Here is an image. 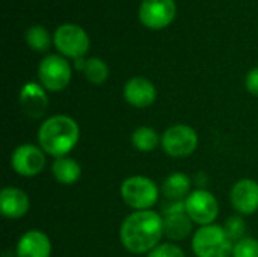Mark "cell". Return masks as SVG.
I'll list each match as a JSON object with an SVG mask.
<instances>
[{
    "mask_svg": "<svg viewBox=\"0 0 258 257\" xmlns=\"http://www.w3.org/2000/svg\"><path fill=\"white\" fill-rule=\"evenodd\" d=\"M234 211L240 215H252L258 211V183L252 179L237 180L230 192Z\"/></svg>",
    "mask_w": 258,
    "mask_h": 257,
    "instance_id": "obj_11",
    "label": "cell"
},
{
    "mask_svg": "<svg viewBox=\"0 0 258 257\" xmlns=\"http://www.w3.org/2000/svg\"><path fill=\"white\" fill-rule=\"evenodd\" d=\"M38 77L45 89L62 91L71 80V65L59 55H48L38 67Z\"/></svg>",
    "mask_w": 258,
    "mask_h": 257,
    "instance_id": "obj_7",
    "label": "cell"
},
{
    "mask_svg": "<svg viewBox=\"0 0 258 257\" xmlns=\"http://www.w3.org/2000/svg\"><path fill=\"white\" fill-rule=\"evenodd\" d=\"M80 139L77 121L68 115H51L39 126L38 145L45 155L56 158L68 156Z\"/></svg>",
    "mask_w": 258,
    "mask_h": 257,
    "instance_id": "obj_2",
    "label": "cell"
},
{
    "mask_svg": "<svg viewBox=\"0 0 258 257\" xmlns=\"http://www.w3.org/2000/svg\"><path fill=\"white\" fill-rule=\"evenodd\" d=\"M192 229H194V221L189 218V215L186 212L163 217L165 236L171 241L186 239L192 233Z\"/></svg>",
    "mask_w": 258,
    "mask_h": 257,
    "instance_id": "obj_18",
    "label": "cell"
},
{
    "mask_svg": "<svg viewBox=\"0 0 258 257\" xmlns=\"http://www.w3.org/2000/svg\"><path fill=\"white\" fill-rule=\"evenodd\" d=\"M175 15L174 0H144L139 8L141 21L151 29L166 27Z\"/></svg>",
    "mask_w": 258,
    "mask_h": 257,
    "instance_id": "obj_10",
    "label": "cell"
},
{
    "mask_svg": "<svg viewBox=\"0 0 258 257\" xmlns=\"http://www.w3.org/2000/svg\"><path fill=\"white\" fill-rule=\"evenodd\" d=\"M192 180L184 173H172L162 183L163 195L171 201H184L192 192Z\"/></svg>",
    "mask_w": 258,
    "mask_h": 257,
    "instance_id": "obj_17",
    "label": "cell"
},
{
    "mask_svg": "<svg viewBox=\"0 0 258 257\" xmlns=\"http://www.w3.org/2000/svg\"><path fill=\"white\" fill-rule=\"evenodd\" d=\"M163 217L156 211H133L121 224L119 239L124 248L133 254H144L154 250L162 238Z\"/></svg>",
    "mask_w": 258,
    "mask_h": 257,
    "instance_id": "obj_1",
    "label": "cell"
},
{
    "mask_svg": "<svg viewBox=\"0 0 258 257\" xmlns=\"http://www.w3.org/2000/svg\"><path fill=\"white\" fill-rule=\"evenodd\" d=\"M160 141H162V136L157 133L156 129L150 126H141L132 133V144L141 153H150L156 150Z\"/></svg>",
    "mask_w": 258,
    "mask_h": 257,
    "instance_id": "obj_19",
    "label": "cell"
},
{
    "mask_svg": "<svg viewBox=\"0 0 258 257\" xmlns=\"http://www.w3.org/2000/svg\"><path fill=\"white\" fill-rule=\"evenodd\" d=\"M20 106L29 118H41L48 108V97L45 94V88L35 82L23 85L20 91Z\"/></svg>",
    "mask_w": 258,
    "mask_h": 257,
    "instance_id": "obj_12",
    "label": "cell"
},
{
    "mask_svg": "<svg viewBox=\"0 0 258 257\" xmlns=\"http://www.w3.org/2000/svg\"><path fill=\"white\" fill-rule=\"evenodd\" d=\"M156 97V86L145 77H132L124 85V98L133 108H148L154 103Z\"/></svg>",
    "mask_w": 258,
    "mask_h": 257,
    "instance_id": "obj_14",
    "label": "cell"
},
{
    "mask_svg": "<svg viewBox=\"0 0 258 257\" xmlns=\"http://www.w3.org/2000/svg\"><path fill=\"white\" fill-rule=\"evenodd\" d=\"M222 227L233 242H237V241L246 238L245 236L246 235V223L242 218V215H234V217L227 218V221Z\"/></svg>",
    "mask_w": 258,
    "mask_h": 257,
    "instance_id": "obj_22",
    "label": "cell"
},
{
    "mask_svg": "<svg viewBox=\"0 0 258 257\" xmlns=\"http://www.w3.org/2000/svg\"><path fill=\"white\" fill-rule=\"evenodd\" d=\"M147 257H186L184 251L175 244H159Z\"/></svg>",
    "mask_w": 258,
    "mask_h": 257,
    "instance_id": "obj_24",
    "label": "cell"
},
{
    "mask_svg": "<svg viewBox=\"0 0 258 257\" xmlns=\"http://www.w3.org/2000/svg\"><path fill=\"white\" fill-rule=\"evenodd\" d=\"M160 145L171 158H187L198 147V133L187 124H174L162 133Z\"/></svg>",
    "mask_w": 258,
    "mask_h": 257,
    "instance_id": "obj_5",
    "label": "cell"
},
{
    "mask_svg": "<svg viewBox=\"0 0 258 257\" xmlns=\"http://www.w3.org/2000/svg\"><path fill=\"white\" fill-rule=\"evenodd\" d=\"M56 48L70 58L79 59L89 50V38L86 32L76 24H62L54 32Z\"/></svg>",
    "mask_w": 258,
    "mask_h": 257,
    "instance_id": "obj_9",
    "label": "cell"
},
{
    "mask_svg": "<svg viewBox=\"0 0 258 257\" xmlns=\"http://www.w3.org/2000/svg\"><path fill=\"white\" fill-rule=\"evenodd\" d=\"M246 89L254 94V95H258V67L252 68L248 74H246Z\"/></svg>",
    "mask_w": 258,
    "mask_h": 257,
    "instance_id": "obj_25",
    "label": "cell"
},
{
    "mask_svg": "<svg viewBox=\"0 0 258 257\" xmlns=\"http://www.w3.org/2000/svg\"><path fill=\"white\" fill-rule=\"evenodd\" d=\"M17 257H50L51 241L41 230H29L17 242Z\"/></svg>",
    "mask_w": 258,
    "mask_h": 257,
    "instance_id": "obj_15",
    "label": "cell"
},
{
    "mask_svg": "<svg viewBox=\"0 0 258 257\" xmlns=\"http://www.w3.org/2000/svg\"><path fill=\"white\" fill-rule=\"evenodd\" d=\"M26 41L30 48L36 52H45L50 47V35L42 26H32L26 32Z\"/></svg>",
    "mask_w": 258,
    "mask_h": 257,
    "instance_id": "obj_21",
    "label": "cell"
},
{
    "mask_svg": "<svg viewBox=\"0 0 258 257\" xmlns=\"http://www.w3.org/2000/svg\"><path fill=\"white\" fill-rule=\"evenodd\" d=\"M45 151L35 144H20L11 155V167L21 177H35L45 168Z\"/></svg>",
    "mask_w": 258,
    "mask_h": 257,
    "instance_id": "obj_8",
    "label": "cell"
},
{
    "mask_svg": "<svg viewBox=\"0 0 258 257\" xmlns=\"http://www.w3.org/2000/svg\"><path fill=\"white\" fill-rule=\"evenodd\" d=\"M51 173H53V177L56 179L57 183L70 186V185H74L80 180L82 167L76 159H73L70 156H62V158H56L53 161Z\"/></svg>",
    "mask_w": 258,
    "mask_h": 257,
    "instance_id": "obj_16",
    "label": "cell"
},
{
    "mask_svg": "<svg viewBox=\"0 0 258 257\" xmlns=\"http://www.w3.org/2000/svg\"><path fill=\"white\" fill-rule=\"evenodd\" d=\"M186 212V206L184 201H171L169 204H166L163 208V215H175V214H183Z\"/></svg>",
    "mask_w": 258,
    "mask_h": 257,
    "instance_id": "obj_26",
    "label": "cell"
},
{
    "mask_svg": "<svg viewBox=\"0 0 258 257\" xmlns=\"http://www.w3.org/2000/svg\"><path fill=\"white\" fill-rule=\"evenodd\" d=\"M121 198L133 211H151L159 200V188L150 177L132 176L121 183Z\"/></svg>",
    "mask_w": 258,
    "mask_h": 257,
    "instance_id": "obj_4",
    "label": "cell"
},
{
    "mask_svg": "<svg viewBox=\"0 0 258 257\" xmlns=\"http://www.w3.org/2000/svg\"><path fill=\"white\" fill-rule=\"evenodd\" d=\"M186 214L198 226H209L215 224L219 215V203L216 197L207 189H197L189 194L184 200Z\"/></svg>",
    "mask_w": 258,
    "mask_h": 257,
    "instance_id": "obj_6",
    "label": "cell"
},
{
    "mask_svg": "<svg viewBox=\"0 0 258 257\" xmlns=\"http://www.w3.org/2000/svg\"><path fill=\"white\" fill-rule=\"evenodd\" d=\"M233 247L234 242L218 224L200 227L192 238V250L197 257H230Z\"/></svg>",
    "mask_w": 258,
    "mask_h": 257,
    "instance_id": "obj_3",
    "label": "cell"
},
{
    "mask_svg": "<svg viewBox=\"0 0 258 257\" xmlns=\"http://www.w3.org/2000/svg\"><path fill=\"white\" fill-rule=\"evenodd\" d=\"M30 209V200L27 194L15 186H5L0 191V212L9 220L23 218Z\"/></svg>",
    "mask_w": 258,
    "mask_h": 257,
    "instance_id": "obj_13",
    "label": "cell"
},
{
    "mask_svg": "<svg viewBox=\"0 0 258 257\" xmlns=\"http://www.w3.org/2000/svg\"><path fill=\"white\" fill-rule=\"evenodd\" d=\"M233 257H258V239L255 238H243L234 242Z\"/></svg>",
    "mask_w": 258,
    "mask_h": 257,
    "instance_id": "obj_23",
    "label": "cell"
},
{
    "mask_svg": "<svg viewBox=\"0 0 258 257\" xmlns=\"http://www.w3.org/2000/svg\"><path fill=\"white\" fill-rule=\"evenodd\" d=\"M85 76L92 85H101L109 77V67L100 58H89L85 64Z\"/></svg>",
    "mask_w": 258,
    "mask_h": 257,
    "instance_id": "obj_20",
    "label": "cell"
}]
</instances>
